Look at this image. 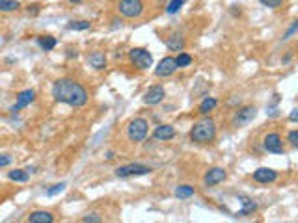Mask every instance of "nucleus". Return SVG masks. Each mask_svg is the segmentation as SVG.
<instances>
[{
  "mask_svg": "<svg viewBox=\"0 0 298 223\" xmlns=\"http://www.w3.org/2000/svg\"><path fill=\"white\" fill-rule=\"evenodd\" d=\"M52 97L56 102H62V104L73 108L86 106L88 101H90L86 87L80 82L73 80V78H58L52 84Z\"/></svg>",
  "mask_w": 298,
  "mask_h": 223,
  "instance_id": "nucleus-1",
  "label": "nucleus"
},
{
  "mask_svg": "<svg viewBox=\"0 0 298 223\" xmlns=\"http://www.w3.org/2000/svg\"><path fill=\"white\" fill-rule=\"evenodd\" d=\"M216 132H218V127H216L215 119L203 117V119L194 123L188 136H190L192 143H196V145H209L211 142H215Z\"/></svg>",
  "mask_w": 298,
  "mask_h": 223,
  "instance_id": "nucleus-2",
  "label": "nucleus"
},
{
  "mask_svg": "<svg viewBox=\"0 0 298 223\" xmlns=\"http://www.w3.org/2000/svg\"><path fill=\"white\" fill-rule=\"evenodd\" d=\"M145 10L144 0H119L118 11L125 19H140Z\"/></svg>",
  "mask_w": 298,
  "mask_h": 223,
  "instance_id": "nucleus-3",
  "label": "nucleus"
},
{
  "mask_svg": "<svg viewBox=\"0 0 298 223\" xmlns=\"http://www.w3.org/2000/svg\"><path fill=\"white\" fill-rule=\"evenodd\" d=\"M147 132H149V123L144 117H136V119H133L127 125V136L133 143L144 142L145 138H147Z\"/></svg>",
  "mask_w": 298,
  "mask_h": 223,
  "instance_id": "nucleus-4",
  "label": "nucleus"
},
{
  "mask_svg": "<svg viewBox=\"0 0 298 223\" xmlns=\"http://www.w3.org/2000/svg\"><path fill=\"white\" fill-rule=\"evenodd\" d=\"M129 60L136 69L140 71H145L153 65V54L147 51V49H142V47H136V49H131L129 51Z\"/></svg>",
  "mask_w": 298,
  "mask_h": 223,
  "instance_id": "nucleus-5",
  "label": "nucleus"
},
{
  "mask_svg": "<svg viewBox=\"0 0 298 223\" xmlns=\"http://www.w3.org/2000/svg\"><path fill=\"white\" fill-rule=\"evenodd\" d=\"M257 116V108L252 106V104H246V106H241L237 108L235 114H233V119H231V125L235 128H241L248 123H252Z\"/></svg>",
  "mask_w": 298,
  "mask_h": 223,
  "instance_id": "nucleus-6",
  "label": "nucleus"
},
{
  "mask_svg": "<svg viewBox=\"0 0 298 223\" xmlns=\"http://www.w3.org/2000/svg\"><path fill=\"white\" fill-rule=\"evenodd\" d=\"M263 147L268 152L282 154V152L285 151V142H283V138L280 132L272 130V132H267V134H265V138H263Z\"/></svg>",
  "mask_w": 298,
  "mask_h": 223,
  "instance_id": "nucleus-7",
  "label": "nucleus"
},
{
  "mask_svg": "<svg viewBox=\"0 0 298 223\" xmlns=\"http://www.w3.org/2000/svg\"><path fill=\"white\" fill-rule=\"evenodd\" d=\"M147 173H151V167L144 166V164H125V166H119L116 169V177H140V175H147Z\"/></svg>",
  "mask_w": 298,
  "mask_h": 223,
  "instance_id": "nucleus-8",
  "label": "nucleus"
},
{
  "mask_svg": "<svg viewBox=\"0 0 298 223\" xmlns=\"http://www.w3.org/2000/svg\"><path fill=\"white\" fill-rule=\"evenodd\" d=\"M227 179V171L224 167H211V169H207V173L203 175V184L207 188H215L218 184H222L224 181Z\"/></svg>",
  "mask_w": 298,
  "mask_h": 223,
  "instance_id": "nucleus-9",
  "label": "nucleus"
},
{
  "mask_svg": "<svg viewBox=\"0 0 298 223\" xmlns=\"http://www.w3.org/2000/svg\"><path fill=\"white\" fill-rule=\"evenodd\" d=\"M166 97V92L164 87L160 86V84H155V86H151L147 90V92L144 93V104H147V106H157V104H160V102L164 101Z\"/></svg>",
  "mask_w": 298,
  "mask_h": 223,
  "instance_id": "nucleus-10",
  "label": "nucleus"
},
{
  "mask_svg": "<svg viewBox=\"0 0 298 223\" xmlns=\"http://www.w3.org/2000/svg\"><path fill=\"white\" fill-rule=\"evenodd\" d=\"M175 71H177V63H175L174 56H166V58H162V60L157 63V67H155V75L160 76V78L172 76Z\"/></svg>",
  "mask_w": 298,
  "mask_h": 223,
  "instance_id": "nucleus-11",
  "label": "nucleus"
},
{
  "mask_svg": "<svg viewBox=\"0 0 298 223\" xmlns=\"http://www.w3.org/2000/svg\"><path fill=\"white\" fill-rule=\"evenodd\" d=\"M278 179V171L272 167H259L253 171V181L259 184H270Z\"/></svg>",
  "mask_w": 298,
  "mask_h": 223,
  "instance_id": "nucleus-12",
  "label": "nucleus"
},
{
  "mask_svg": "<svg viewBox=\"0 0 298 223\" xmlns=\"http://www.w3.org/2000/svg\"><path fill=\"white\" fill-rule=\"evenodd\" d=\"M34 99H36V92H34V90H25V92H21L17 95V101H15V104L11 106V112L23 110V108H26L30 102H34Z\"/></svg>",
  "mask_w": 298,
  "mask_h": 223,
  "instance_id": "nucleus-13",
  "label": "nucleus"
},
{
  "mask_svg": "<svg viewBox=\"0 0 298 223\" xmlns=\"http://www.w3.org/2000/svg\"><path fill=\"white\" fill-rule=\"evenodd\" d=\"M175 136V128L172 125H159L153 130V138L157 142H168Z\"/></svg>",
  "mask_w": 298,
  "mask_h": 223,
  "instance_id": "nucleus-14",
  "label": "nucleus"
},
{
  "mask_svg": "<svg viewBox=\"0 0 298 223\" xmlns=\"http://www.w3.org/2000/svg\"><path fill=\"white\" fill-rule=\"evenodd\" d=\"M28 223H52L54 221V216L49 210H34V212L28 214L26 218Z\"/></svg>",
  "mask_w": 298,
  "mask_h": 223,
  "instance_id": "nucleus-15",
  "label": "nucleus"
},
{
  "mask_svg": "<svg viewBox=\"0 0 298 223\" xmlns=\"http://www.w3.org/2000/svg\"><path fill=\"white\" fill-rule=\"evenodd\" d=\"M166 47L174 52H181L185 49V37L181 36V34H177V32H174V34H170V36L166 37Z\"/></svg>",
  "mask_w": 298,
  "mask_h": 223,
  "instance_id": "nucleus-16",
  "label": "nucleus"
},
{
  "mask_svg": "<svg viewBox=\"0 0 298 223\" xmlns=\"http://www.w3.org/2000/svg\"><path fill=\"white\" fill-rule=\"evenodd\" d=\"M88 61H90V65H92L93 69H97V71H103L104 67H107V56H104V52H101V51L90 52Z\"/></svg>",
  "mask_w": 298,
  "mask_h": 223,
  "instance_id": "nucleus-17",
  "label": "nucleus"
},
{
  "mask_svg": "<svg viewBox=\"0 0 298 223\" xmlns=\"http://www.w3.org/2000/svg\"><path fill=\"white\" fill-rule=\"evenodd\" d=\"M175 197L181 199V201H186V199H190L196 195V190L194 186H190V184H179V186L175 188Z\"/></svg>",
  "mask_w": 298,
  "mask_h": 223,
  "instance_id": "nucleus-18",
  "label": "nucleus"
},
{
  "mask_svg": "<svg viewBox=\"0 0 298 223\" xmlns=\"http://www.w3.org/2000/svg\"><path fill=\"white\" fill-rule=\"evenodd\" d=\"M218 106V101H216L215 97H205L203 101L200 102V106H198V112H200L201 116H209L215 108Z\"/></svg>",
  "mask_w": 298,
  "mask_h": 223,
  "instance_id": "nucleus-19",
  "label": "nucleus"
},
{
  "mask_svg": "<svg viewBox=\"0 0 298 223\" xmlns=\"http://www.w3.org/2000/svg\"><path fill=\"white\" fill-rule=\"evenodd\" d=\"M241 203H242V210H241V212H237V216H239V218H244V216H248V214H253L257 210V203H253L252 199L242 197Z\"/></svg>",
  "mask_w": 298,
  "mask_h": 223,
  "instance_id": "nucleus-20",
  "label": "nucleus"
},
{
  "mask_svg": "<svg viewBox=\"0 0 298 223\" xmlns=\"http://www.w3.org/2000/svg\"><path fill=\"white\" fill-rule=\"evenodd\" d=\"M21 8L19 0H0V13H13Z\"/></svg>",
  "mask_w": 298,
  "mask_h": 223,
  "instance_id": "nucleus-21",
  "label": "nucleus"
},
{
  "mask_svg": "<svg viewBox=\"0 0 298 223\" xmlns=\"http://www.w3.org/2000/svg\"><path fill=\"white\" fill-rule=\"evenodd\" d=\"M8 179L15 181V183H26L30 179V171L28 169H13V171L8 173Z\"/></svg>",
  "mask_w": 298,
  "mask_h": 223,
  "instance_id": "nucleus-22",
  "label": "nucleus"
},
{
  "mask_svg": "<svg viewBox=\"0 0 298 223\" xmlns=\"http://www.w3.org/2000/svg\"><path fill=\"white\" fill-rule=\"evenodd\" d=\"M37 45L41 47V51L51 52L54 47H56V37L52 36H39L37 37Z\"/></svg>",
  "mask_w": 298,
  "mask_h": 223,
  "instance_id": "nucleus-23",
  "label": "nucleus"
},
{
  "mask_svg": "<svg viewBox=\"0 0 298 223\" xmlns=\"http://www.w3.org/2000/svg\"><path fill=\"white\" fill-rule=\"evenodd\" d=\"M175 63H177V69L188 67L192 63V56L186 54V52H179V54H177V58H175Z\"/></svg>",
  "mask_w": 298,
  "mask_h": 223,
  "instance_id": "nucleus-24",
  "label": "nucleus"
},
{
  "mask_svg": "<svg viewBox=\"0 0 298 223\" xmlns=\"http://www.w3.org/2000/svg\"><path fill=\"white\" fill-rule=\"evenodd\" d=\"M67 28L69 30H88V28H92V23L90 20H71Z\"/></svg>",
  "mask_w": 298,
  "mask_h": 223,
  "instance_id": "nucleus-25",
  "label": "nucleus"
},
{
  "mask_svg": "<svg viewBox=\"0 0 298 223\" xmlns=\"http://www.w3.org/2000/svg\"><path fill=\"white\" fill-rule=\"evenodd\" d=\"M183 4H185V0H172L170 4H168V8H166V13L174 15V13H177L183 8Z\"/></svg>",
  "mask_w": 298,
  "mask_h": 223,
  "instance_id": "nucleus-26",
  "label": "nucleus"
},
{
  "mask_svg": "<svg viewBox=\"0 0 298 223\" xmlns=\"http://www.w3.org/2000/svg\"><path fill=\"white\" fill-rule=\"evenodd\" d=\"M63 190H66V183L54 184L52 188H49V190H47V195H49V197H54V195H58V193H62Z\"/></svg>",
  "mask_w": 298,
  "mask_h": 223,
  "instance_id": "nucleus-27",
  "label": "nucleus"
},
{
  "mask_svg": "<svg viewBox=\"0 0 298 223\" xmlns=\"http://www.w3.org/2000/svg\"><path fill=\"white\" fill-rule=\"evenodd\" d=\"M82 221L84 223H101V221H103V218H101L99 214L92 212V214H86V216L82 218Z\"/></svg>",
  "mask_w": 298,
  "mask_h": 223,
  "instance_id": "nucleus-28",
  "label": "nucleus"
},
{
  "mask_svg": "<svg viewBox=\"0 0 298 223\" xmlns=\"http://www.w3.org/2000/svg\"><path fill=\"white\" fill-rule=\"evenodd\" d=\"M287 140H289V145H291V147H294V149L298 147V130L296 128H293V130L289 132Z\"/></svg>",
  "mask_w": 298,
  "mask_h": 223,
  "instance_id": "nucleus-29",
  "label": "nucleus"
},
{
  "mask_svg": "<svg viewBox=\"0 0 298 223\" xmlns=\"http://www.w3.org/2000/svg\"><path fill=\"white\" fill-rule=\"evenodd\" d=\"M263 6H267V8H272V10H276V8H280V6L283 4V0H259Z\"/></svg>",
  "mask_w": 298,
  "mask_h": 223,
  "instance_id": "nucleus-30",
  "label": "nucleus"
},
{
  "mask_svg": "<svg viewBox=\"0 0 298 223\" xmlns=\"http://www.w3.org/2000/svg\"><path fill=\"white\" fill-rule=\"evenodd\" d=\"M11 162H13V157H11V154H0V167L10 166Z\"/></svg>",
  "mask_w": 298,
  "mask_h": 223,
  "instance_id": "nucleus-31",
  "label": "nucleus"
},
{
  "mask_svg": "<svg viewBox=\"0 0 298 223\" xmlns=\"http://www.w3.org/2000/svg\"><path fill=\"white\" fill-rule=\"evenodd\" d=\"M26 11H28V15H37L39 13V4H32L26 8Z\"/></svg>",
  "mask_w": 298,
  "mask_h": 223,
  "instance_id": "nucleus-32",
  "label": "nucleus"
},
{
  "mask_svg": "<svg viewBox=\"0 0 298 223\" xmlns=\"http://www.w3.org/2000/svg\"><path fill=\"white\" fill-rule=\"evenodd\" d=\"M296 28H298V20H294L293 26H291V28H289V30H287V34L283 36V39H289V37H291V36H293V34H294V32H296Z\"/></svg>",
  "mask_w": 298,
  "mask_h": 223,
  "instance_id": "nucleus-33",
  "label": "nucleus"
},
{
  "mask_svg": "<svg viewBox=\"0 0 298 223\" xmlns=\"http://www.w3.org/2000/svg\"><path fill=\"white\" fill-rule=\"evenodd\" d=\"M296 119H298V110L294 108V110L291 112V121H296Z\"/></svg>",
  "mask_w": 298,
  "mask_h": 223,
  "instance_id": "nucleus-34",
  "label": "nucleus"
},
{
  "mask_svg": "<svg viewBox=\"0 0 298 223\" xmlns=\"http://www.w3.org/2000/svg\"><path fill=\"white\" fill-rule=\"evenodd\" d=\"M114 158H116V152H114V151H108L107 152V160H114Z\"/></svg>",
  "mask_w": 298,
  "mask_h": 223,
  "instance_id": "nucleus-35",
  "label": "nucleus"
},
{
  "mask_svg": "<svg viewBox=\"0 0 298 223\" xmlns=\"http://www.w3.org/2000/svg\"><path fill=\"white\" fill-rule=\"evenodd\" d=\"M71 4H80V2H84V0H69Z\"/></svg>",
  "mask_w": 298,
  "mask_h": 223,
  "instance_id": "nucleus-36",
  "label": "nucleus"
}]
</instances>
